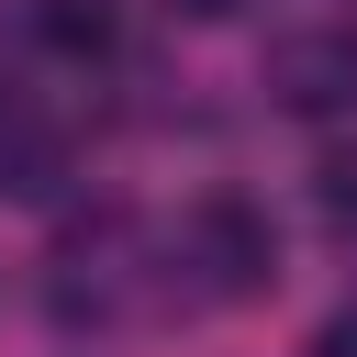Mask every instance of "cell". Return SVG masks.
<instances>
[{"label":"cell","mask_w":357,"mask_h":357,"mask_svg":"<svg viewBox=\"0 0 357 357\" xmlns=\"http://www.w3.org/2000/svg\"><path fill=\"white\" fill-rule=\"evenodd\" d=\"M190 257L212 268V290H223V301H245V290H268V279H279V234H268V212H257V201H201Z\"/></svg>","instance_id":"obj_1"},{"label":"cell","mask_w":357,"mask_h":357,"mask_svg":"<svg viewBox=\"0 0 357 357\" xmlns=\"http://www.w3.org/2000/svg\"><path fill=\"white\" fill-rule=\"evenodd\" d=\"M268 89H279V112H301V123L346 112V100H357V33H279V45H268Z\"/></svg>","instance_id":"obj_2"},{"label":"cell","mask_w":357,"mask_h":357,"mask_svg":"<svg viewBox=\"0 0 357 357\" xmlns=\"http://www.w3.org/2000/svg\"><path fill=\"white\" fill-rule=\"evenodd\" d=\"M45 33L56 45H100V0H45Z\"/></svg>","instance_id":"obj_3"},{"label":"cell","mask_w":357,"mask_h":357,"mask_svg":"<svg viewBox=\"0 0 357 357\" xmlns=\"http://www.w3.org/2000/svg\"><path fill=\"white\" fill-rule=\"evenodd\" d=\"M324 212H357V167H346V156L324 167Z\"/></svg>","instance_id":"obj_4"},{"label":"cell","mask_w":357,"mask_h":357,"mask_svg":"<svg viewBox=\"0 0 357 357\" xmlns=\"http://www.w3.org/2000/svg\"><path fill=\"white\" fill-rule=\"evenodd\" d=\"M312 357H357V312H335V324L312 335Z\"/></svg>","instance_id":"obj_5"}]
</instances>
